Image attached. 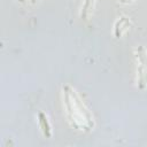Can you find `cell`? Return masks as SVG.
Listing matches in <instances>:
<instances>
[{
  "label": "cell",
  "instance_id": "1",
  "mask_svg": "<svg viewBox=\"0 0 147 147\" xmlns=\"http://www.w3.org/2000/svg\"><path fill=\"white\" fill-rule=\"evenodd\" d=\"M137 71H138V85L140 88H144L147 85V55L144 47L139 46L137 48Z\"/></svg>",
  "mask_w": 147,
  "mask_h": 147
},
{
  "label": "cell",
  "instance_id": "2",
  "mask_svg": "<svg viewBox=\"0 0 147 147\" xmlns=\"http://www.w3.org/2000/svg\"><path fill=\"white\" fill-rule=\"evenodd\" d=\"M39 118H40V124H41V127H42V130H44L45 134L49 137V134H51V133H49V125H48L47 118L45 117V115H44L42 113H40V114H39Z\"/></svg>",
  "mask_w": 147,
  "mask_h": 147
}]
</instances>
